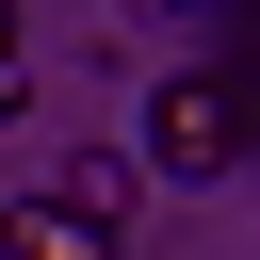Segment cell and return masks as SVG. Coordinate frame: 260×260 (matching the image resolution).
<instances>
[{
	"instance_id": "6da1fadb",
	"label": "cell",
	"mask_w": 260,
	"mask_h": 260,
	"mask_svg": "<svg viewBox=\"0 0 260 260\" xmlns=\"http://www.w3.org/2000/svg\"><path fill=\"white\" fill-rule=\"evenodd\" d=\"M146 162H162V179H228V162H244V98H228V81H162V98H146Z\"/></svg>"
},
{
	"instance_id": "7a4b0ae2",
	"label": "cell",
	"mask_w": 260,
	"mask_h": 260,
	"mask_svg": "<svg viewBox=\"0 0 260 260\" xmlns=\"http://www.w3.org/2000/svg\"><path fill=\"white\" fill-rule=\"evenodd\" d=\"M0 260H114V211H81V195H0Z\"/></svg>"
},
{
	"instance_id": "3957f363",
	"label": "cell",
	"mask_w": 260,
	"mask_h": 260,
	"mask_svg": "<svg viewBox=\"0 0 260 260\" xmlns=\"http://www.w3.org/2000/svg\"><path fill=\"white\" fill-rule=\"evenodd\" d=\"M0 65H16V0H0Z\"/></svg>"
}]
</instances>
